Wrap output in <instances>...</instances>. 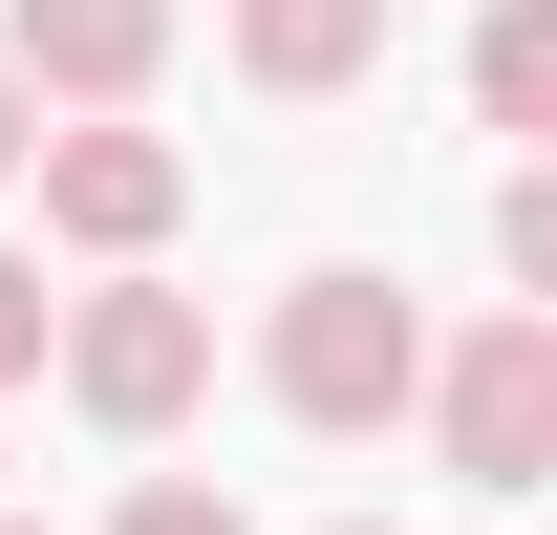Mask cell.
<instances>
[{
	"mask_svg": "<svg viewBox=\"0 0 557 535\" xmlns=\"http://www.w3.org/2000/svg\"><path fill=\"white\" fill-rule=\"evenodd\" d=\"M278 407H300V428H386V407L429 386V322L408 300H386V278H278Z\"/></svg>",
	"mask_w": 557,
	"mask_h": 535,
	"instance_id": "1",
	"label": "cell"
},
{
	"mask_svg": "<svg viewBox=\"0 0 557 535\" xmlns=\"http://www.w3.org/2000/svg\"><path fill=\"white\" fill-rule=\"evenodd\" d=\"M65 343V407L86 428H194V386H214V300H172V278H108V300H86V322H44Z\"/></svg>",
	"mask_w": 557,
	"mask_h": 535,
	"instance_id": "2",
	"label": "cell"
},
{
	"mask_svg": "<svg viewBox=\"0 0 557 535\" xmlns=\"http://www.w3.org/2000/svg\"><path fill=\"white\" fill-rule=\"evenodd\" d=\"M408 407L450 428V471H472V493H536V471H557V322H472Z\"/></svg>",
	"mask_w": 557,
	"mask_h": 535,
	"instance_id": "3",
	"label": "cell"
},
{
	"mask_svg": "<svg viewBox=\"0 0 557 535\" xmlns=\"http://www.w3.org/2000/svg\"><path fill=\"white\" fill-rule=\"evenodd\" d=\"M0 65L65 86V108H129V86L172 65V0H0Z\"/></svg>",
	"mask_w": 557,
	"mask_h": 535,
	"instance_id": "4",
	"label": "cell"
},
{
	"mask_svg": "<svg viewBox=\"0 0 557 535\" xmlns=\"http://www.w3.org/2000/svg\"><path fill=\"white\" fill-rule=\"evenodd\" d=\"M22 172H44V214H65L86 258H150V236H172V150L150 129H44Z\"/></svg>",
	"mask_w": 557,
	"mask_h": 535,
	"instance_id": "5",
	"label": "cell"
},
{
	"mask_svg": "<svg viewBox=\"0 0 557 535\" xmlns=\"http://www.w3.org/2000/svg\"><path fill=\"white\" fill-rule=\"evenodd\" d=\"M236 65H258L278 108H322V86L386 65V0H236Z\"/></svg>",
	"mask_w": 557,
	"mask_h": 535,
	"instance_id": "6",
	"label": "cell"
},
{
	"mask_svg": "<svg viewBox=\"0 0 557 535\" xmlns=\"http://www.w3.org/2000/svg\"><path fill=\"white\" fill-rule=\"evenodd\" d=\"M472 108H493V129H536V108H557V22H536V0H493V22H472Z\"/></svg>",
	"mask_w": 557,
	"mask_h": 535,
	"instance_id": "7",
	"label": "cell"
},
{
	"mask_svg": "<svg viewBox=\"0 0 557 535\" xmlns=\"http://www.w3.org/2000/svg\"><path fill=\"white\" fill-rule=\"evenodd\" d=\"M129 535H258V514H236L214 471H150V493H129Z\"/></svg>",
	"mask_w": 557,
	"mask_h": 535,
	"instance_id": "8",
	"label": "cell"
},
{
	"mask_svg": "<svg viewBox=\"0 0 557 535\" xmlns=\"http://www.w3.org/2000/svg\"><path fill=\"white\" fill-rule=\"evenodd\" d=\"M44 322H65V300H44V258H0V386H44Z\"/></svg>",
	"mask_w": 557,
	"mask_h": 535,
	"instance_id": "9",
	"label": "cell"
},
{
	"mask_svg": "<svg viewBox=\"0 0 557 535\" xmlns=\"http://www.w3.org/2000/svg\"><path fill=\"white\" fill-rule=\"evenodd\" d=\"M22 150H44V86H22V65H0V172H22Z\"/></svg>",
	"mask_w": 557,
	"mask_h": 535,
	"instance_id": "10",
	"label": "cell"
},
{
	"mask_svg": "<svg viewBox=\"0 0 557 535\" xmlns=\"http://www.w3.org/2000/svg\"><path fill=\"white\" fill-rule=\"evenodd\" d=\"M0 535H44V514H0Z\"/></svg>",
	"mask_w": 557,
	"mask_h": 535,
	"instance_id": "11",
	"label": "cell"
}]
</instances>
